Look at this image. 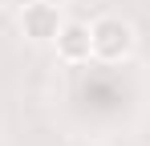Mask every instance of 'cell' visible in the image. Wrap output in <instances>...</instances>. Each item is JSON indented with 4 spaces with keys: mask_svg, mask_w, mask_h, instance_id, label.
Here are the masks:
<instances>
[{
    "mask_svg": "<svg viewBox=\"0 0 150 146\" xmlns=\"http://www.w3.org/2000/svg\"><path fill=\"white\" fill-rule=\"evenodd\" d=\"M89 45H93L98 61H122L134 49V28L118 16H101V21L89 24Z\"/></svg>",
    "mask_w": 150,
    "mask_h": 146,
    "instance_id": "cell-1",
    "label": "cell"
},
{
    "mask_svg": "<svg viewBox=\"0 0 150 146\" xmlns=\"http://www.w3.org/2000/svg\"><path fill=\"white\" fill-rule=\"evenodd\" d=\"M21 28H25L28 41H53L57 28H61V12H57V4H49V0L25 4V12H21Z\"/></svg>",
    "mask_w": 150,
    "mask_h": 146,
    "instance_id": "cell-2",
    "label": "cell"
},
{
    "mask_svg": "<svg viewBox=\"0 0 150 146\" xmlns=\"http://www.w3.org/2000/svg\"><path fill=\"white\" fill-rule=\"evenodd\" d=\"M57 53L69 61V65H77V61H89L93 57V45H89V24L85 21H61V28H57Z\"/></svg>",
    "mask_w": 150,
    "mask_h": 146,
    "instance_id": "cell-3",
    "label": "cell"
}]
</instances>
